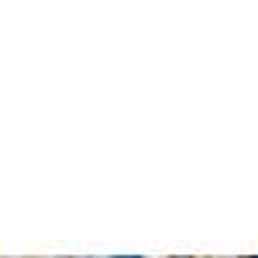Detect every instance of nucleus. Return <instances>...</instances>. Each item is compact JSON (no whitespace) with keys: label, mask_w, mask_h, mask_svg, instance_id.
Masks as SVG:
<instances>
[{"label":"nucleus","mask_w":258,"mask_h":258,"mask_svg":"<svg viewBox=\"0 0 258 258\" xmlns=\"http://www.w3.org/2000/svg\"><path fill=\"white\" fill-rule=\"evenodd\" d=\"M114 258H141V255H114Z\"/></svg>","instance_id":"f257e3e1"}]
</instances>
